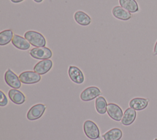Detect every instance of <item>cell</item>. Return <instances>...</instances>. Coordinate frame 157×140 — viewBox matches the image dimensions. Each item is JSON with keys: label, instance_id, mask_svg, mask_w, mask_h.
Returning a JSON list of instances; mask_svg holds the SVG:
<instances>
[{"label": "cell", "instance_id": "1", "mask_svg": "<svg viewBox=\"0 0 157 140\" xmlns=\"http://www.w3.org/2000/svg\"><path fill=\"white\" fill-rule=\"evenodd\" d=\"M25 38L34 47H45L46 39L40 33L36 31H28L25 34Z\"/></svg>", "mask_w": 157, "mask_h": 140}, {"label": "cell", "instance_id": "2", "mask_svg": "<svg viewBox=\"0 0 157 140\" xmlns=\"http://www.w3.org/2000/svg\"><path fill=\"white\" fill-rule=\"evenodd\" d=\"M83 131L90 139H96L99 138L100 131L97 125L90 120H86L83 123Z\"/></svg>", "mask_w": 157, "mask_h": 140}, {"label": "cell", "instance_id": "3", "mask_svg": "<svg viewBox=\"0 0 157 140\" xmlns=\"http://www.w3.org/2000/svg\"><path fill=\"white\" fill-rule=\"evenodd\" d=\"M29 55L37 60H47L52 56V50L46 47H39L32 49L29 51Z\"/></svg>", "mask_w": 157, "mask_h": 140}, {"label": "cell", "instance_id": "4", "mask_svg": "<svg viewBox=\"0 0 157 140\" xmlns=\"http://www.w3.org/2000/svg\"><path fill=\"white\" fill-rule=\"evenodd\" d=\"M19 79L21 83L24 84H34L41 80V76L35 71H26L20 74Z\"/></svg>", "mask_w": 157, "mask_h": 140}, {"label": "cell", "instance_id": "5", "mask_svg": "<svg viewBox=\"0 0 157 140\" xmlns=\"http://www.w3.org/2000/svg\"><path fill=\"white\" fill-rule=\"evenodd\" d=\"M46 107L43 104H37L33 106L28 111L26 117L29 120H36L40 118L45 111Z\"/></svg>", "mask_w": 157, "mask_h": 140}, {"label": "cell", "instance_id": "6", "mask_svg": "<svg viewBox=\"0 0 157 140\" xmlns=\"http://www.w3.org/2000/svg\"><path fill=\"white\" fill-rule=\"evenodd\" d=\"M4 80L6 83L13 88L18 89L21 86V82L20 81L19 77L10 69L6 71L4 74Z\"/></svg>", "mask_w": 157, "mask_h": 140}, {"label": "cell", "instance_id": "7", "mask_svg": "<svg viewBox=\"0 0 157 140\" xmlns=\"http://www.w3.org/2000/svg\"><path fill=\"white\" fill-rule=\"evenodd\" d=\"M101 92L100 89L94 86H91L87 87L83 91H82L80 94V99L83 101H90L96 98H98Z\"/></svg>", "mask_w": 157, "mask_h": 140}, {"label": "cell", "instance_id": "8", "mask_svg": "<svg viewBox=\"0 0 157 140\" xmlns=\"http://www.w3.org/2000/svg\"><path fill=\"white\" fill-rule=\"evenodd\" d=\"M68 75L71 80L77 84H81L84 82L83 73L75 66H70L69 67Z\"/></svg>", "mask_w": 157, "mask_h": 140}, {"label": "cell", "instance_id": "9", "mask_svg": "<svg viewBox=\"0 0 157 140\" xmlns=\"http://www.w3.org/2000/svg\"><path fill=\"white\" fill-rule=\"evenodd\" d=\"M107 112L113 120L120 122L123 117V111L121 107L115 103H109L107 107Z\"/></svg>", "mask_w": 157, "mask_h": 140}, {"label": "cell", "instance_id": "10", "mask_svg": "<svg viewBox=\"0 0 157 140\" xmlns=\"http://www.w3.org/2000/svg\"><path fill=\"white\" fill-rule=\"evenodd\" d=\"M53 62L50 59L43 60L39 61L34 66V71L38 73L40 75H44L47 73L52 68Z\"/></svg>", "mask_w": 157, "mask_h": 140}, {"label": "cell", "instance_id": "11", "mask_svg": "<svg viewBox=\"0 0 157 140\" xmlns=\"http://www.w3.org/2000/svg\"><path fill=\"white\" fill-rule=\"evenodd\" d=\"M12 45L18 49L26 50L30 47V43L23 37L15 34L12 40Z\"/></svg>", "mask_w": 157, "mask_h": 140}, {"label": "cell", "instance_id": "12", "mask_svg": "<svg viewBox=\"0 0 157 140\" xmlns=\"http://www.w3.org/2000/svg\"><path fill=\"white\" fill-rule=\"evenodd\" d=\"M112 15L116 18L120 20H123V21L128 20L132 17L131 14L129 11L126 10L122 7L118 6H115L113 8L112 10Z\"/></svg>", "mask_w": 157, "mask_h": 140}, {"label": "cell", "instance_id": "13", "mask_svg": "<svg viewBox=\"0 0 157 140\" xmlns=\"http://www.w3.org/2000/svg\"><path fill=\"white\" fill-rule=\"evenodd\" d=\"M8 96L12 102L16 104H22L26 100V97L24 94L21 91L15 88L9 90Z\"/></svg>", "mask_w": 157, "mask_h": 140}, {"label": "cell", "instance_id": "14", "mask_svg": "<svg viewBox=\"0 0 157 140\" xmlns=\"http://www.w3.org/2000/svg\"><path fill=\"white\" fill-rule=\"evenodd\" d=\"M136 118V110L131 107H129L125 110L123 114L122 119L121 120V122L123 125L128 126L132 124L134 122Z\"/></svg>", "mask_w": 157, "mask_h": 140}, {"label": "cell", "instance_id": "15", "mask_svg": "<svg viewBox=\"0 0 157 140\" xmlns=\"http://www.w3.org/2000/svg\"><path fill=\"white\" fill-rule=\"evenodd\" d=\"M74 18L76 23L81 26H88L91 21L90 17L87 14L81 10L75 12L74 15Z\"/></svg>", "mask_w": 157, "mask_h": 140}, {"label": "cell", "instance_id": "16", "mask_svg": "<svg viewBox=\"0 0 157 140\" xmlns=\"http://www.w3.org/2000/svg\"><path fill=\"white\" fill-rule=\"evenodd\" d=\"M148 104V99L143 98H134L132 99L129 105L136 111H142L145 109Z\"/></svg>", "mask_w": 157, "mask_h": 140}, {"label": "cell", "instance_id": "17", "mask_svg": "<svg viewBox=\"0 0 157 140\" xmlns=\"http://www.w3.org/2000/svg\"><path fill=\"white\" fill-rule=\"evenodd\" d=\"M120 6L130 13H136L139 11V6L136 0H119Z\"/></svg>", "mask_w": 157, "mask_h": 140}, {"label": "cell", "instance_id": "18", "mask_svg": "<svg viewBox=\"0 0 157 140\" xmlns=\"http://www.w3.org/2000/svg\"><path fill=\"white\" fill-rule=\"evenodd\" d=\"M123 136L122 131L118 128H113L102 135L104 140H120Z\"/></svg>", "mask_w": 157, "mask_h": 140}, {"label": "cell", "instance_id": "19", "mask_svg": "<svg viewBox=\"0 0 157 140\" xmlns=\"http://www.w3.org/2000/svg\"><path fill=\"white\" fill-rule=\"evenodd\" d=\"M13 37V33L12 29H8L2 31L0 33V45L3 46L8 44L12 41Z\"/></svg>", "mask_w": 157, "mask_h": 140}, {"label": "cell", "instance_id": "20", "mask_svg": "<svg viewBox=\"0 0 157 140\" xmlns=\"http://www.w3.org/2000/svg\"><path fill=\"white\" fill-rule=\"evenodd\" d=\"M107 101L103 96H98L96 98L95 101V107L96 111L99 114H104L107 112Z\"/></svg>", "mask_w": 157, "mask_h": 140}, {"label": "cell", "instance_id": "21", "mask_svg": "<svg viewBox=\"0 0 157 140\" xmlns=\"http://www.w3.org/2000/svg\"><path fill=\"white\" fill-rule=\"evenodd\" d=\"M1 93V99H0V106L3 107V106H6L7 103H8V100L6 96V95L4 93V92L1 90L0 91Z\"/></svg>", "mask_w": 157, "mask_h": 140}, {"label": "cell", "instance_id": "22", "mask_svg": "<svg viewBox=\"0 0 157 140\" xmlns=\"http://www.w3.org/2000/svg\"><path fill=\"white\" fill-rule=\"evenodd\" d=\"M153 53L155 55H157V41L155 43V47H154V50H153Z\"/></svg>", "mask_w": 157, "mask_h": 140}, {"label": "cell", "instance_id": "23", "mask_svg": "<svg viewBox=\"0 0 157 140\" xmlns=\"http://www.w3.org/2000/svg\"><path fill=\"white\" fill-rule=\"evenodd\" d=\"M23 1L24 0H10V1L13 3H19V2H21Z\"/></svg>", "mask_w": 157, "mask_h": 140}, {"label": "cell", "instance_id": "24", "mask_svg": "<svg viewBox=\"0 0 157 140\" xmlns=\"http://www.w3.org/2000/svg\"><path fill=\"white\" fill-rule=\"evenodd\" d=\"M33 1L37 3H40L43 1V0H33Z\"/></svg>", "mask_w": 157, "mask_h": 140}, {"label": "cell", "instance_id": "25", "mask_svg": "<svg viewBox=\"0 0 157 140\" xmlns=\"http://www.w3.org/2000/svg\"><path fill=\"white\" fill-rule=\"evenodd\" d=\"M154 140H157V138H155Z\"/></svg>", "mask_w": 157, "mask_h": 140}]
</instances>
